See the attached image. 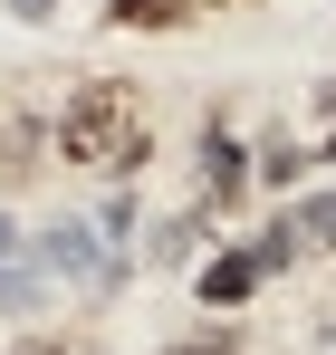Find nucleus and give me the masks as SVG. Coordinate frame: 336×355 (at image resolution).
<instances>
[{
  "label": "nucleus",
  "instance_id": "obj_1",
  "mask_svg": "<svg viewBox=\"0 0 336 355\" xmlns=\"http://www.w3.org/2000/svg\"><path fill=\"white\" fill-rule=\"evenodd\" d=\"M49 144L67 173H135L144 144H154V106H144L135 77H87V87H67Z\"/></svg>",
  "mask_w": 336,
  "mask_h": 355
},
{
  "label": "nucleus",
  "instance_id": "obj_6",
  "mask_svg": "<svg viewBox=\"0 0 336 355\" xmlns=\"http://www.w3.org/2000/svg\"><path fill=\"white\" fill-rule=\"evenodd\" d=\"M164 355H240V336H183V346H164Z\"/></svg>",
  "mask_w": 336,
  "mask_h": 355
},
{
  "label": "nucleus",
  "instance_id": "obj_2",
  "mask_svg": "<svg viewBox=\"0 0 336 355\" xmlns=\"http://www.w3.org/2000/svg\"><path fill=\"white\" fill-rule=\"evenodd\" d=\"M260 279H269V259H260V240H250V250H212L192 288H202V307H250Z\"/></svg>",
  "mask_w": 336,
  "mask_h": 355
},
{
  "label": "nucleus",
  "instance_id": "obj_4",
  "mask_svg": "<svg viewBox=\"0 0 336 355\" xmlns=\"http://www.w3.org/2000/svg\"><path fill=\"white\" fill-rule=\"evenodd\" d=\"M115 29H183L192 19V0H106Z\"/></svg>",
  "mask_w": 336,
  "mask_h": 355
},
{
  "label": "nucleus",
  "instance_id": "obj_9",
  "mask_svg": "<svg viewBox=\"0 0 336 355\" xmlns=\"http://www.w3.org/2000/svg\"><path fill=\"white\" fill-rule=\"evenodd\" d=\"M327 154H336V135H327Z\"/></svg>",
  "mask_w": 336,
  "mask_h": 355
},
{
  "label": "nucleus",
  "instance_id": "obj_5",
  "mask_svg": "<svg viewBox=\"0 0 336 355\" xmlns=\"http://www.w3.org/2000/svg\"><path fill=\"white\" fill-rule=\"evenodd\" d=\"M298 231L317 240V250H336V192H327V202H308V221H298Z\"/></svg>",
  "mask_w": 336,
  "mask_h": 355
},
{
  "label": "nucleus",
  "instance_id": "obj_8",
  "mask_svg": "<svg viewBox=\"0 0 336 355\" xmlns=\"http://www.w3.org/2000/svg\"><path fill=\"white\" fill-rule=\"evenodd\" d=\"M192 10H221V0H192Z\"/></svg>",
  "mask_w": 336,
  "mask_h": 355
},
{
  "label": "nucleus",
  "instance_id": "obj_7",
  "mask_svg": "<svg viewBox=\"0 0 336 355\" xmlns=\"http://www.w3.org/2000/svg\"><path fill=\"white\" fill-rule=\"evenodd\" d=\"M317 116H327V135H336V77H327V87H317Z\"/></svg>",
  "mask_w": 336,
  "mask_h": 355
},
{
  "label": "nucleus",
  "instance_id": "obj_3",
  "mask_svg": "<svg viewBox=\"0 0 336 355\" xmlns=\"http://www.w3.org/2000/svg\"><path fill=\"white\" fill-rule=\"evenodd\" d=\"M202 192H212V211H240V144L230 135H202Z\"/></svg>",
  "mask_w": 336,
  "mask_h": 355
}]
</instances>
